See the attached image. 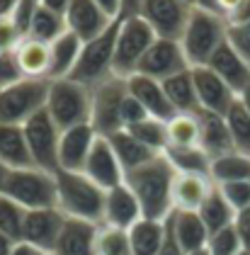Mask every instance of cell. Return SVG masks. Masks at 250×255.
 I'll use <instances>...</instances> for the list:
<instances>
[{
	"label": "cell",
	"instance_id": "6da1fadb",
	"mask_svg": "<svg viewBox=\"0 0 250 255\" xmlns=\"http://www.w3.org/2000/svg\"><path fill=\"white\" fill-rule=\"evenodd\" d=\"M175 168L170 160L163 156H155L146 165L129 170L124 175L126 187L131 190L138 199L143 219L153 221H165L173 214V182H175Z\"/></svg>",
	"mask_w": 250,
	"mask_h": 255
},
{
	"label": "cell",
	"instance_id": "7a4b0ae2",
	"mask_svg": "<svg viewBox=\"0 0 250 255\" xmlns=\"http://www.w3.org/2000/svg\"><path fill=\"white\" fill-rule=\"evenodd\" d=\"M56 209L66 219H83L102 224L105 190L83 173L56 170Z\"/></svg>",
	"mask_w": 250,
	"mask_h": 255
},
{
	"label": "cell",
	"instance_id": "3957f363",
	"mask_svg": "<svg viewBox=\"0 0 250 255\" xmlns=\"http://www.w3.org/2000/svg\"><path fill=\"white\" fill-rule=\"evenodd\" d=\"M226 32H229V22L224 17L192 7L190 20L180 37V46H182V54L190 63V68L207 66L209 59L216 54V49L226 41Z\"/></svg>",
	"mask_w": 250,
	"mask_h": 255
},
{
	"label": "cell",
	"instance_id": "277c9868",
	"mask_svg": "<svg viewBox=\"0 0 250 255\" xmlns=\"http://www.w3.org/2000/svg\"><path fill=\"white\" fill-rule=\"evenodd\" d=\"M119 20H115L100 37L85 41L80 49V56L76 61V68L71 71L68 78L85 85V88H97L100 83L115 76L112 63H115V44H117V32H119Z\"/></svg>",
	"mask_w": 250,
	"mask_h": 255
},
{
	"label": "cell",
	"instance_id": "5b68a950",
	"mask_svg": "<svg viewBox=\"0 0 250 255\" xmlns=\"http://www.w3.org/2000/svg\"><path fill=\"white\" fill-rule=\"evenodd\" d=\"M90 110H93V90L80 85L71 78L51 80L49 98H46V112L56 122L61 131L90 124Z\"/></svg>",
	"mask_w": 250,
	"mask_h": 255
},
{
	"label": "cell",
	"instance_id": "8992f818",
	"mask_svg": "<svg viewBox=\"0 0 250 255\" xmlns=\"http://www.w3.org/2000/svg\"><path fill=\"white\" fill-rule=\"evenodd\" d=\"M0 195L15 199L27 212L51 209V207H56V175L49 170H41L37 165L10 170Z\"/></svg>",
	"mask_w": 250,
	"mask_h": 255
},
{
	"label": "cell",
	"instance_id": "52a82bcc",
	"mask_svg": "<svg viewBox=\"0 0 250 255\" xmlns=\"http://www.w3.org/2000/svg\"><path fill=\"white\" fill-rule=\"evenodd\" d=\"M46 78H22L15 85H7L0 90V124H24L37 112L46 107L49 98Z\"/></svg>",
	"mask_w": 250,
	"mask_h": 255
},
{
	"label": "cell",
	"instance_id": "ba28073f",
	"mask_svg": "<svg viewBox=\"0 0 250 255\" xmlns=\"http://www.w3.org/2000/svg\"><path fill=\"white\" fill-rule=\"evenodd\" d=\"M155 39H158L155 32L138 15L122 17L115 44V63H112L115 76H119V78L134 76L141 59H143V54L151 49V44Z\"/></svg>",
	"mask_w": 250,
	"mask_h": 255
},
{
	"label": "cell",
	"instance_id": "9c48e42d",
	"mask_svg": "<svg viewBox=\"0 0 250 255\" xmlns=\"http://www.w3.org/2000/svg\"><path fill=\"white\" fill-rule=\"evenodd\" d=\"M129 95L126 78L112 76L105 83L93 88V110H90V124L97 136H112L122 131V107Z\"/></svg>",
	"mask_w": 250,
	"mask_h": 255
},
{
	"label": "cell",
	"instance_id": "30bf717a",
	"mask_svg": "<svg viewBox=\"0 0 250 255\" xmlns=\"http://www.w3.org/2000/svg\"><path fill=\"white\" fill-rule=\"evenodd\" d=\"M24 138L29 146V156L34 160V165L41 170L56 173L58 170V143H61V129L56 122L49 117L46 107L37 112L32 119H27L22 124Z\"/></svg>",
	"mask_w": 250,
	"mask_h": 255
},
{
	"label": "cell",
	"instance_id": "8fae6325",
	"mask_svg": "<svg viewBox=\"0 0 250 255\" xmlns=\"http://www.w3.org/2000/svg\"><path fill=\"white\" fill-rule=\"evenodd\" d=\"M192 5L182 0H141L138 17L155 32L158 39L180 41L182 29L190 20Z\"/></svg>",
	"mask_w": 250,
	"mask_h": 255
},
{
	"label": "cell",
	"instance_id": "7c38bea8",
	"mask_svg": "<svg viewBox=\"0 0 250 255\" xmlns=\"http://www.w3.org/2000/svg\"><path fill=\"white\" fill-rule=\"evenodd\" d=\"M190 68V63L185 59V54H182V46H180V41L175 39H155L151 44V49L143 54V59L138 63V68H136V73H141V76H146V78H153L158 83H163V80L173 78L177 73H182V71H187Z\"/></svg>",
	"mask_w": 250,
	"mask_h": 255
},
{
	"label": "cell",
	"instance_id": "4fadbf2b",
	"mask_svg": "<svg viewBox=\"0 0 250 255\" xmlns=\"http://www.w3.org/2000/svg\"><path fill=\"white\" fill-rule=\"evenodd\" d=\"M63 221H66V216L61 214L56 207H51V209H32L24 216L22 241L39 248L41 253L54 255L58 234L63 229Z\"/></svg>",
	"mask_w": 250,
	"mask_h": 255
},
{
	"label": "cell",
	"instance_id": "5bb4252c",
	"mask_svg": "<svg viewBox=\"0 0 250 255\" xmlns=\"http://www.w3.org/2000/svg\"><path fill=\"white\" fill-rule=\"evenodd\" d=\"M83 175H88L105 192L124 182V168L119 165V158L107 136H97V141L93 143V151L85 160Z\"/></svg>",
	"mask_w": 250,
	"mask_h": 255
},
{
	"label": "cell",
	"instance_id": "9a60e30c",
	"mask_svg": "<svg viewBox=\"0 0 250 255\" xmlns=\"http://www.w3.org/2000/svg\"><path fill=\"white\" fill-rule=\"evenodd\" d=\"M194 78V90H197V100H199V110H207L214 115H224L231 110V105L236 102V93L214 73L209 66H197L192 68Z\"/></svg>",
	"mask_w": 250,
	"mask_h": 255
},
{
	"label": "cell",
	"instance_id": "2e32d148",
	"mask_svg": "<svg viewBox=\"0 0 250 255\" xmlns=\"http://www.w3.org/2000/svg\"><path fill=\"white\" fill-rule=\"evenodd\" d=\"M97 141V131L93 124H80L61 131V143H58V170H71V173H83L85 160L93 151V143Z\"/></svg>",
	"mask_w": 250,
	"mask_h": 255
},
{
	"label": "cell",
	"instance_id": "e0dca14e",
	"mask_svg": "<svg viewBox=\"0 0 250 255\" xmlns=\"http://www.w3.org/2000/svg\"><path fill=\"white\" fill-rule=\"evenodd\" d=\"M63 20H66V29L73 32L83 44L100 37L115 22L97 7L95 0H71Z\"/></svg>",
	"mask_w": 250,
	"mask_h": 255
},
{
	"label": "cell",
	"instance_id": "ac0fdd59",
	"mask_svg": "<svg viewBox=\"0 0 250 255\" xmlns=\"http://www.w3.org/2000/svg\"><path fill=\"white\" fill-rule=\"evenodd\" d=\"M126 88H129V95L146 110V115L160 122H170L177 115L170 105V100L163 90V83H158L153 78H146L141 73H134L126 78Z\"/></svg>",
	"mask_w": 250,
	"mask_h": 255
},
{
	"label": "cell",
	"instance_id": "d6986e66",
	"mask_svg": "<svg viewBox=\"0 0 250 255\" xmlns=\"http://www.w3.org/2000/svg\"><path fill=\"white\" fill-rule=\"evenodd\" d=\"M141 219H143V214H141L138 199L126 187V182H122V185H117V187L105 192V209H102V224L105 226L129 231Z\"/></svg>",
	"mask_w": 250,
	"mask_h": 255
},
{
	"label": "cell",
	"instance_id": "ffe728a7",
	"mask_svg": "<svg viewBox=\"0 0 250 255\" xmlns=\"http://www.w3.org/2000/svg\"><path fill=\"white\" fill-rule=\"evenodd\" d=\"M197 119H199V148L212 160L236 151L224 115H214V112H207V110H199Z\"/></svg>",
	"mask_w": 250,
	"mask_h": 255
},
{
	"label": "cell",
	"instance_id": "44dd1931",
	"mask_svg": "<svg viewBox=\"0 0 250 255\" xmlns=\"http://www.w3.org/2000/svg\"><path fill=\"white\" fill-rule=\"evenodd\" d=\"M100 224L83 219H66L58 234L54 255H95V241Z\"/></svg>",
	"mask_w": 250,
	"mask_h": 255
},
{
	"label": "cell",
	"instance_id": "7402d4cb",
	"mask_svg": "<svg viewBox=\"0 0 250 255\" xmlns=\"http://www.w3.org/2000/svg\"><path fill=\"white\" fill-rule=\"evenodd\" d=\"M168 226L173 231L175 241L180 243V248L187 255L202 253L207 251V243H209V231L204 226V221L199 219L197 212H177L168 216Z\"/></svg>",
	"mask_w": 250,
	"mask_h": 255
},
{
	"label": "cell",
	"instance_id": "603a6c76",
	"mask_svg": "<svg viewBox=\"0 0 250 255\" xmlns=\"http://www.w3.org/2000/svg\"><path fill=\"white\" fill-rule=\"evenodd\" d=\"M207 66L231 88L236 95L250 83V63L236 54V49H233L229 41H224V44L216 49V54L209 59Z\"/></svg>",
	"mask_w": 250,
	"mask_h": 255
},
{
	"label": "cell",
	"instance_id": "cb8c5ba5",
	"mask_svg": "<svg viewBox=\"0 0 250 255\" xmlns=\"http://www.w3.org/2000/svg\"><path fill=\"white\" fill-rule=\"evenodd\" d=\"M209 175H192V173H177L173 182V212H197L202 202L214 190Z\"/></svg>",
	"mask_w": 250,
	"mask_h": 255
},
{
	"label": "cell",
	"instance_id": "d4e9b609",
	"mask_svg": "<svg viewBox=\"0 0 250 255\" xmlns=\"http://www.w3.org/2000/svg\"><path fill=\"white\" fill-rule=\"evenodd\" d=\"M0 160L7 170L34 165L27 138H24V129L19 124H0Z\"/></svg>",
	"mask_w": 250,
	"mask_h": 255
},
{
	"label": "cell",
	"instance_id": "484cf974",
	"mask_svg": "<svg viewBox=\"0 0 250 255\" xmlns=\"http://www.w3.org/2000/svg\"><path fill=\"white\" fill-rule=\"evenodd\" d=\"M83 41L78 39L73 32H63L56 41L49 44V54H51V63H49V80H61L68 78L71 71L76 68V61L80 56Z\"/></svg>",
	"mask_w": 250,
	"mask_h": 255
},
{
	"label": "cell",
	"instance_id": "4316f807",
	"mask_svg": "<svg viewBox=\"0 0 250 255\" xmlns=\"http://www.w3.org/2000/svg\"><path fill=\"white\" fill-rule=\"evenodd\" d=\"M17 63L22 68L24 78H46L49 80V63H51V54H49V44L37 41L32 37H24L15 49Z\"/></svg>",
	"mask_w": 250,
	"mask_h": 255
},
{
	"label": "cell",
	"instance_id": "83f0119b",
	"mask_svg": "<svg viewBox=\"0 0 250 255\" xmlns=\"http://www.w3.org/2000/svg\"><path fill=\"white\" fill-rule=\"evenodd\" d=\"M163 90H165V95H168V100H170V105H173V110L177 115H197L199 112V100H197V90H194L192 68L163 80Z\"/></svg>",
	"mask_w": 250,
	"mask_h": 255
},
{
	"label": "cell",
	"instance_id": "f1b7e54d",
	"mask_svg": "<svg viewBox=\"0 0 250 255\" xmlns=\"http://www.w3.org/2000/svg\"><path fill=\"white\" fill-rule=\"evenodd\" d=\"M107 138H110V143L115 148L117 158H119V165L124 168V175L129 170H136V168L146 165L155 156H160V153H153L151 148H146L141 141H136L126 129H122V131H117V134H112V136H107Z\"/></svg>",
	"mask_w": 250,
	"mask_h": 255
},
{
	"label": "cell",
	"instance_id": "f546056e",
	"mask_svg": "<svg viewBox=\"0 0 250 255\" xmlns=\"http://www.w3.org/2000/svg\"><path fill=\"white\" fill-rule=\"evenodd\" d=\"M197 214L204 221L209 236L216 234V231H221V229H226V226H231V224H236V212H233L231 204L226 202V197L221 195L219 185H214V190L209 192V197L202 202V207L197 209Z\"/></svg>",
	"mask_w": 250,
	"mask_h": 255
},
{
	"label": "cell",
	"instance_id": "4dcf8cb0",
	"mask_svg": "<svg viewBox=\"0 0 250 255\" xmlns=\"http://www.w3.org/2000/svg\"><path fill=\"white\" fill-rule=\"evenodd\" d=\"M131 255H158L165 241V221L141 219L129 229Z\"/></svg>",
	"mask_w": 250,
	"mask_h": 255
},
{
	"label": "cell",
	"instance_id": "1f68e13d",
	"mask_svg": "<svg viewBox=\"0 0 250 255\" xmlns=\"http://www.w3.org/2000/svg\"><path fill=\"white\" fill-rule=\"evenodd\" d=\"M212 180L216 185L226 182H250V156L241 151H231L212 160Z\"/></svg>",
	"mask_w": 250,
	"mask_h": 255
},
{
	"label": "cell",
	"instance_id": "d6a6232c",
	"mask_svg": "<svg viewBox=\"0 0 250 255\" xmlns=\"http://www.w3.org/2000/svg\"><path fill=\"white\" fill-rule=\"evenodd\" d=\"M163 156L170 160L175 173H192V175L212 177V158L207 156L199 146H192V148H165Z\"/></svg>",
	"mask_w": 250,
	"mask_h": 255
},
{
	"label": "cell",
	"instance_id": "836d02e7",
	"mask_svg": "<svg viewBox=\"0 0 250 255\" xmlns=\"http://www.w3.org/2000/svg\"><path fill=\"white\" fill-rule=\"evenodd\" d=\"M66 32V20L63 15H58L54 10L39 5L32 15V22H29V29H27V37L37 41H44V44H51L56 41L61 34Z\"/></svg>",
	"mask_w": 250,
	"mask_h": 255
},
{
	"label": "cell",
	"instance_id": "e575fe53",
	"mask_svg": "<svg viewBox=\"0 0 250 255\" xmlns=\"http://www.w3.org/2000/svg\"><path fill=\"white\" fill-rule=\"evenodd\" d=\"M168 127V148H192L199 146V119L197 115H175Z\"/></svg>",
	"mask_w": 250,
	"mask_h": 255
},
{
	"label": "cell",
	"instance_id": "d590c367",
	"mask_svg": "<svg viewBox=\"0 0 250 255\" xmlns=\"http://www.w3.org/2000/svg\"><path fill=\"white\" fill-rule=\"evenodd\" d=\"M126 131L136 141H141L146 148H151L153 153H165V148H168V127L160 119L146 117L141 122H136V124H131Z\"/></svg>",
	"mask_w": 250,
	"mask_h": 255
},
{
	"label": "cell",
	"instance_id": "8d00e7d4",
	"mask_svg": "<svg viewBox=\"0 0 250 255\" xmlns=\"http://www.w3.org/2000/svg\"><path fill=\"white\" fill-rule=\"evenodd\" d=\"M226 124H229L236 151L250 156V112L238 102V98L231 105V110L226 112Z\"/></svg>",
	"mask_w": 250,
	"mask_h": 255
},
{
	"label": "cell",
	"instance_id": "74e56055",
	"mask_svg": "<svg viewBox=\"0 0 250 255\" xmlns=\"http://www.w3.org/2000/svg\"><path fill=\"white\" fill-rule=\"evenodd\" d=\"M95 255H131L129 231L100 224L95 241Z\"/></svg>",
	"mask_w": 250,
	"mask_h": 255
},
{
	"label": "cell",
	"instance_id": "f35d334b",
	"mask_svg": "<svg viewBox=\"0 0 250 255\" xmlns=\"http://www.w3.org/2000/svg\"><path fill=\"white\" fill-rule=\"evenodd\" d=\"M24 216L27 209L19 207L15 199L0 195V234L12 238L15 243L22 241V226H24Z\"/></svg>",
	"mask_w": 250,
	"mask_h": 255
},
{
	"label": "cell",
	"instance_id": "ab89813d",
	"mask_svg": "<svg viewBox=\"0 0 250 255\" xmlns=\"http://www.w3.org/2000/svg\"><path fill=\"white\" fill-rule=\"evenodd\" d=\"M243 251V241L241 234L236 229V224L216 231L209 236V243H207V255H236Z\"/></svg>",
	"mask_w": 250,
	"mask_h": 255
},
{
	"label": "cell",
	"instance_id": "60d3db41",
	"mask_svg": "<svg viewBox=\"0 0 250 255\" xmlns=\"http://www.w3.org/2000/svg\"><path fill=\"white\" fill-rule=\"evenodd\" d=\"M219 190L233 207L236 214L250 207V182H226V185H219Z\"/></svg>",
	"mask_w": 250,
	"mask_h": 255
},
{
	"label": "cell",
	"instance_id": "b9f144b4",
	"mask_svg": "<svg viewBox=\"0 0 250 255\" xmlns=\"http://www.w3.org/2000/svg\"><path fill=\"white\" fill-rule=\"evenodd\" d=\"M226 41L236 49V54H238L241 59L250 63V22H243V24H229Z\"/></svg>",
	"mask_w": 250,
	"mask_h": 255
},
{
	"label": "cell",
	"instance_id": "7bdbcfd3",
	"mask_svg": "<svg viewBox=\"0 0 250 255\" xmlns=\"http://www.w3.org/2000/svg\"><path fill=\"white\" fill-rule=\"evenodd\" d=\"M24 76H22V68H19L15 51H0V88L15 85Z\"/></svg>",
	"mask_w": 250,
	"mask_h": 255
},
{
	"label": "cell",
	"instance_id": "ee69618b",
	"mask_svg": "<svg viewBox=\"0 0 250 255\" xmlns=\"http://www.w3.org/2000/svg\"><path fill=\"white\" fill-rule=\"evenodd\" d=\"M22 39H24V34L17 29V24L12 22V17L0 22V51H15Z\"/></svg>",
	"mask_w": 250,
	"mask_h": 255
},
{
	"label": "cell",
	"instance_id": "f6af8a7d",
	"mask_svg": "<svg viewBox=\"0 0 250 255\" xmlns=\"http://www.w3.org/2000/svg\"><path fill=\"white\" fill-rule=\"evenodd\" d=\"M148 115H146V110L136 102L131 95H126V100H124V107H122V127L124 129H129L131 124H136V122H141V119H146Z\"/></svg>",
	"mask_w": 250,
	"mask_h": 255
},
{
	"label": "cell",
	"instance_id": "bcb514c9",
	"mask_svg": "<svg viewBox=\"0 0 250 255\" xmlns=\"http://www.w3.org/2000/svg\"><path fill=\"white\" fill-rule=\"evenodd\" d=\"M236 229H238V234H241L243 248L250 251V207H246L243 212L236 214Z\"/></svg>",
	"mask_w": 250,
	"mask_h": 255
},
{
	"label": "cell",
	"instance_id": "7dc6e473",
	"mask_svg": "<svg viewBox=\"0 0 250 255\" xmlns=\"http://www.w3.org/2000/svg\"><path fill=\"white\" fill-rule=\"evenodd\" d=\"M158 255H187L182 248H180V243L175 241L173 231H170V226H168V219H165V241H163V246H160Z\"/></svg>",
	"mask_w": 250,
	"mask_h": 255
},
{
	"label": "cell",
	"instance_id": "c3c4849f",
	"mask_svg": "<svg viewBox=\"0 0 250 255\" xmlns=\"http://www.w3.org/2000/svg\"><path fill=\"white\" fill-rule=\"evenodd\" d=\"M97 7L110 17V20H119L124 15V7H122V0H95Z\"/></svg>",
	"mask_w": 250,
	"mask_h": 255
},
{
	"label": "cell",
	"instance_id": "681fc988",
	"mask_svg": "<svg viewBox=\"0 0 250 255\" xmlns=\"http://www.w3.org/2000/svg\"><path fill=\"white\" fill-rule=\"evenodd\" d=\"M243 22H250V0H241L229 17V24H243Z\"/></svg>",
	"mask_w": 250,
	"mask_h": 255
},
{
	"label": "cell",
	"instance_id": "f907efd6",
	"mask_svg": "<svg viewBox=\"0 0 250 255\" xmlns=\"http://www.w3.org/2000/svg\"><path fill=\"white\" fill-rule=\"evenodd\" d=\"M10 255H46V253H41L39 248L29 246V243H24V241H19V243H15V248H12V253Z\"/></svg>",
	"mask_w": 250,
	"mask_h": 255
},
{
	"label": "cell",
	"instance_id": "816d5d0a",
	"mask_svg": "<svg viewBox=\"0 0 250 255\" xmlns=\"http://www.w3.org/2000/svg\"><path fill=\"white\" fill-rule=\"evenodd\" d=\"M41 5L49 7V10H54V12H58V15H66L71 0H41Z\"/></svg>",
	"mask_w": 250,
	"mask_h": 255
},
{
	"label": "cell",
	"instance_id": "f5cc1de1",
	"mask_svg": "<svg viewBox=\"0 0 250 255\" xmlns=\"http://www.w3.org/2000/svg\"><path fill=\"white\" fill-rule=\"evenodd\" d=\"M194 7H199V10H207V12H212V15H219V17H221L219 0H194Z\"/></svg>",
	"mask_w": 250,
	"mask_h": 255
},
{
	"label": "cell",
	"instance_id": "db71d44e",
	"mask_svg": "<svg viewBox=\"0 0 250 255\" xmlns=\"http://www.w3.org/2000/svg\"><path fill=\"white\" fill-rule=\"evenodd\" d=\"M15 7H17V0H0V22L10 20Z\"/></svg>",
	"mask_w": 250,
	"mask_h": 255
},
{
	"label": "cell",
	"instance_id": "11a10c76",
	"mask_svg": "<svg viewBox=\"0 0 250 255\" xmlns=\"http://www.w3.org/2000/svg\"><path fill=\"white\" fill-rule=\"evenodd\" d=\"M122 7H124V15H122V17H131V15H138L141 0H122Z\"/></svg>",
	"mask_w": 250,
	"mask_h": 255
},
{
	"label": "cell",
	"instance_id": "9f6ffc18",
	"mask_svg": "<svg viewBox=\"0 0 250 255\" xmlns=\"http://www.w3.org/2000/svg\"><path fill=\"white\" fill-rule=\"evenodd\" d=\"M12 248H15V241L7 238L5 234H0V255H10L12 253Z\"/></svg>",
	"mask_w": 250,
	"mask_h": 255
},
{
	"label": "cell",
	"instance_id": "6f0895ef",
	"mask_svg": "<svg viewBox=\"0 0 250 255\" xmlns=\"http://www.w3.org/2000/svg\"><path fill=\"white\" fill-rule=\"evenodd\" d=\"M238 102H241V105H243V107L250 112V83L243 88V90H241V93H238Z\"/></svg>",
	"mask_w": 250,
	"mask_h": 255
},
{
	"label": "cell",
	"instance_id": "680465c9",
	"mask_svg": "<svg viewBox=\"0 0 250 255\" xmlns=\"http://www.w3.org/2000/svg\"><path fill=\"white\" fill-rule=\"evenodd\" d=\"M7 173H10V170H7V168L2 165V160H0V190H2V185H5V177H7Z\"/></svg>",
	"mask_w": 250,
	"mask_h": 255
},
{
	"label": "cell",
	"instance_id": "91938a15",
	"mask_svg": "<svg viewBox=\"0 0 250 255\" xmlns=\"http://www.w3.org/2000/svg\"><path fill=\"white\" fill-rule=\"evenodd\" d=\"M236 255H250V251H246V248H243L241 253H236Z\"/></svg>",
	"mask_w": 250,
	"mask_h": 255
},
{
	"label": "cell",
	"instance_id": "94428289",
	"mask_svg": "<svg viewBox=\"0 0 250 255\" xmlns=\"http://www.w3.org/2000/svg\"><path fill=\"white\" fill-rule=\"evenodd\" d=\"M182 2H187V5H192L194 7V0H182Z\"/></svg>",
	"mask_w": 250,
	"mask_h": 255
},
{
	"label": "cell",
	"instance_id": "6125c7cd",
	"mask_svg": "<svg viewBox=\"0 0 250 255\" xmlns=\"http://www.w3.org/2000/svg\"><path fill=\"white\" fill-rule=\"evenodd\" d=\"M194 255H207V251H202V253H194Z\"/></svg>",
	"mask_w": 250,
	"mask_h": 255
},
{
	"label": "cell",
	"instance_id": "be15d7a7",
	"mask_svg": "<svg viewBox=\"0 0 250 255\" xmlns=\"http://www.w3.org/2000/svg\"><path fill=\"white\" fill-rule=\"evenodd\" d=\"M0 90H2V88H0Z\"/></svg>",
	"mask_w": 250,
	"mask_h": 255
}]
</instances>
